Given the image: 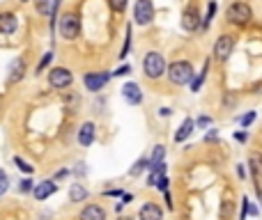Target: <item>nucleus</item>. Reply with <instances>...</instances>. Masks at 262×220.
Wrapping results in <instances>:
<instances>
[{"label":"nucleus","mask_w":262,"mask_h":220,"mask_svg":"<svg viewBox=\"0 0 262 220\" xmlns=\"http://www.w3.org/2000/svg\"><path fill=\"white\" fill-rule=\"evenodd\" d=\"M58 30H60V37H65L67 41L76 39L78 34H81V21L76 14H65L58 23Z\"/></svg>","instance_id":"nucleus-4"},{"label":"nucleus","mask_w":262,"mask_h":220,"mask_svg":"<svg viewBox=\"0 0 262 220\" xmlns=\"http://www.w3.org/2000/svg\"><path fill=\"white\" fill-rule=\"evenodd\" d=\"M235 51V37L232 34H221L214 44V60L216 62H225Z\"/></svg>","instance_id":"nucleus-5"},{"label":"nucleus","mask_w":262,"mask_h":220,"mask_svg":"<svg viewBox=\"0 0 262 220\" xmlns=\"http://www.w3.org/2000/svg\"><path fill=\"white\" fill-rule=\"evenodd\" d=\"M235 140L237 142H246V140H249V133H246V131H237V133H235Z\"/></svg>","instance_id":"nucleus-36"},{"label":"nucleus","mask_w":262,"mask_h":220,"mask_svg":"<svg viewBox=\"0 0 262 220\" xmlns=\"http://www.w3.org/2000/svg\"><path fill=\"white\" fill-rule=\"evenodd\" d=\"M168 177H166V174H163L161 179H159V184H156V188H159V190H163V193H168Z\"/></svg>","instance_id":"nucleus-34"},{"label":"nucleus","mask_w":262,"mask_h":220,"mask_svg":"<svg viewBox=\"0 0 262 220\" xmlns=\"http://www.w3.org/2000/svg\"><path fill=\"white\" fill-rule=\"evenodd\" d=\"M150 165H152V163H150V158H145V156H143V158L136 160V165L131 167V172H129V174H131V177H138V174H141L143 170H148Z\"/></svg>","instance_id":"nucleus-22"},{"label":"nucleus","mask_w":262,"mask_h":220,"mask_svg":"<svg viewBox=\"0 0 262 220\" xmlns=\"http://www.w3.org/2000/svg\"><path fill=\"white\" fill-rule=\"evenodd\" d=\"M26 60L23 58H16V60L12 62V67H9V80L12 83H19V80H23V76H26Z\"/></svg>","instance_id":"nucleus-15"},{"label":"nucleus","mask_w":262,"mask_h":220,"mask_svg":"<svg viewBox=\"0 0 262 220\" xmlns=\"http://www.w3.org/2000/svg\"><path fill=\"white\" fill-rule=\"evenodd\" d=\"M163 156H166V147L156 145L154 147V154H152V158H150V163H152L150 167H154V165H159V163H163Z\"/></svg>","instance_id":"nucleus-23"},{"label":"nucleus","mask_w":262,"mask_h":220,"mask_svg":"<svg viewBox=\"0 0 262 220\" xmlns=\"http://www.w3.org/2000/svg\"><path fill=\"white\" fill-rule=\"evenodd\" d=\"M23 2H28V0H23Z\"/></svg>","instance_id":"nucleus-43"},{"label":"nucleus","mask_w":262,"mask_h":220,"mask_svg":"<svg viewBox=\"0 0 262 220\" xmlns=\"http://www.w3.org/2000/svg\"><path fill=\"white\" fill-rule=\"evenodd\" d=\"M256 117H258V115L253 113V110H251V113H246V115H244V117H242V120H239V124H242V126L246 128V126H251V124L256 122Z\"/></svg>","instance_id":"nucleus-29"},{"label":"nucleus","mask_w":262,"mask_h":220,"mask_svg":"<svg viewBox=\"0 0 262 220\" xmlns=\"http://www.w3.org/2000/svg\"><path fill=\"white\" fill-rule=\"evenodd\" d=\"M72 80H74V73L69 71L65 67H55L48 71V85L55 87V90H65V87L72 85Z\"/></svg>","instance_id":"nucleus-6"},{"label":"nucleus","mask_w":262,"mask_h":220,"mask_svg":"<svg viewBox=\"0 0 262 220\" xmlns=\"http://www.w3.org/2000/svg\"><path fill=\"white\" fill-rule=\"evenodd\" d=\"M117 220H131V218H129V216H124V218H117Z\"/></svg>","instance_id":"nucleus-42"},{"label":"nucleus","mask_w":262,"mask_h":220,"mask_svg":"<svg viewBox=\"0 0 262 220\" xmlns=\"http://www.w3.org/2000/svg\"><path fill=\"white\" fill-rule=\"evenodd\" d=\"M237 174H239V179H244V177H246V170H244V165H237Z\"/></svg>","instance_id":"nucleus-40"},{"label":"nucleus","mask_w":262,"mask_h":220,"mask_svg":"<svg viewBox=\"0 0 262 220\" xmlns=\"http://www.w3.org/2000/svg\"><path fill=\"white\" fill-rule=\"evenodd\" d=\"M168 80L173 85H187L193 83V67L187 60H177L168 67Z\"/></svg>","instance_id":"nucleus-1"},{"label":"nucleus","mask_w":262,"mask_h":220,"mask_svg":"<svg viewBox=\"0 0 262 220\" xmlns=\"http://www.w3.org/2000/svg\"><path fill=\"white\" fill-rule=\"evenodd\" d=\"M7 188H9V179H7L5 170H0V195H5Z\"/></svg>","instance_id":"nucleus-30"},{"label":"nucleus","mask_w":262,"mask_h":220,"mask_svg":"<svg viewBox=\"0 0 262 220\" xmlns=\"http://www.w3.org/2000/svg\"><path fill=\"white\" fill-rule=\"evenodd\" d=\"M129 48H131V28H127V39H124V46L120 51V58L124 60V55H129Z\"/></svg>","instance_id":"nucleus-28"},{"label":"nucleus","mask_w":262,"mask_h":220,"mask_svg":"<svg viewBox=\"0 0 262 220\" xmlns=\"http://www.w3.org/2000/svg\"><path fill=\"white\" fill-rule=\"evenodd\" d=\"M111 76H113V73H104V71L101 73H85L83 83H85V87L90 90V92H99L101 87L111 80Z\"/></svg>","instance_id":"nucleus-9"},{"label":"nucleus","mask_w":262,"mask_h":220,"mask_svg":"<svg viewBox=\"0 0 262 220\" xmlns=\"http://www.w3.org/2000/svg\"><path fill=\"white\" fill-rule=\"evenodd\" d=\"M138 218H141V220H163V211H161V207H159V204L148 202V204H143V207H141Z\"/></svg>","instance_id":"nucleus-12"},{"label":"nucleus","mask_w":262,"mask_h":220,"mask_svg":"<svg viewBox=\"0 0 262 220\" xmlns=\"http://www.w3.org/2000/svg\"><path fill=\"white\" fill-rule=\"evenodd\" d=\"M55 190H58L55 181L53 179H44V181H39V184L35 186L33 195H35V200H46V197H51Z\"/></svg>","instance_id":"nucleus-11"},{"label":"nucleus","mask_w":262,"mask_h":220,"mask_svg":"<svg viewBox=\"0 0 262 220\" xmlns=\"http://www.w3.org/2000/svg\"><path fill=\"white\" fill-rule=\"evenodd\" d=\"M225 19H228V23H232V26H249L251 19H253V9H251V5H246V2H232V5L225 9Z\"/></svg>","instance_id":"nucleus-2"},{"label":"nucleus","mask_w":262,"mask_h":220,"mask_svg":"<svg viewBox=\"0 0 262 220\" xmlns=\"http://www.w3.org/2000/svg\"><path fill=\"white\" fill-rule=\"evenodd\" d=\"M216 138H219V131H216V128H212V131H209L207 135H205V140L207 142H212V140H216Z\"/></svg>","instance_id":"nucleus-38"},{"label":"nucleus","mask_w":262,"mask_h":220,"mask_svg":"<svg viewBox=\"0 0 262 220\" xmlns=\"http://www.w3.org/2000/svg\"><path fill=\"white\" fill-rule=\"evenodd\" d=\"M143 69H145V76L152 80L161 78L163 73L168 71V67H166V58H163L161 53H156V51H152V53L145 55V60H143Z\"/></svg>","instance_id":"nucleus-3"},{"label":"nucleus","mask_w":262,"mask_h":220,"mask_svg":"<svg viewBox=\"0 0 262 220\" xmlns=\"http://www.w3.org/2000/svg\"><path fill=\"white\" fill-rule=\"evenodd\" d=\"M129 5V0H108V7L113 9V12H124Z\"/></svg>","instance_id":"nucleus-26"},{"label":"nucleus","mask_w":262,"mask_h":220,"mask_svg":"<svg viewBox=\"0 0 262 220\" xmlns=\"http://www.w3.org/2000/svg\"><path fill=\"white\" fill-rule=\"evenodd\" d=\"M182 28L187 30V32H193L198 28H202V19H200V12L195 9V7H187L184 14H182Z\"/></svg>","instance_id":"nucleus-8"},{"label":"nucleus","mask_w":262,"mask_h":220,"mask_svg":"<svg viewBox=\"0 0 262 220\" xmlns=\"http://www.w3.org/2000/svg\"><path fill=\"white\" fill-rule=\"evenodd\" d=\"M35 184H33V179H23L21 181V190H23V193H30V190H35Z\"/></svg>","instance_id":"nucleus-35"},{"label":"nucleus","mask_w":262,"mask_h":220,"mask_svg":"<svg viewBox=\"0 0 262 220\" xmlns=\"http://www.w3.org/2000/svg\"><path fill=\"white\" fill-rule=\"evenodd\" d=\"M230 216H232V204L225 200V202L221 204V218H223V220H228Z\"/></svg>","instance_id":"nucleus-31"},{"label":"nucleus","mask_w":262,"mask_h":220,"mask_svg":"<svg viewBox=\"0 0 262 220\" xmlns=\"http://www.w3.org/2000/svg\"><path fill=\"white\" fill-rule=\"evenodd\" d=\"M249 211H251V202H249V197H244L242 200V211H239V220H246Z\"/></svg>","instance_id":"nucleus-32"},{"label":"nucleus","mask_w":262,"mask_h":220,"mask_svg":"<svg viewBox=\"0 0 262 220\" xmlns=\"http://www.w3.org/2000/svg\"><path fill=\"white\" fill-rule=\"evenodd\" d=\"M94 142V124L92 122H85L78 131V145L81 147H90Z\"/></svg>","instance_id":"nucleus-16"},{"label":"nucleus","mask_w":262,"mask_h":220,"mask_svg":"<svg viewBox=\"0 0 262 220\" xmlns=\"http://www.w3.org/2000/svg\"><path fill=\"white\" fill-rule=\"evenodd\" d=\"M14 163H16V167H19L21 172H26V174H33L35 172V167L30 165V163H26L21 156H14Z\"/></svg>","instance_id":"nucleus-24"},{"label":"nucleus","mask_w":262,"mask_h":220,"mask_svg":"<svg viewBox=\"0 0 262 220\" xmlns=\"http://www.w3.org/2000/svg\"><path fill=\"white\" fill-rule=\"evenodd\" d=\"M131 200H134V195H131V193H124V195H122V202H124V204H129Z\"/></svg>","instance_id":"nucleus-39"},{"label":"nucleus","mask_w":262,"mask_h":220,"mask_svg":"<svg viewBox=\"0 0 262 220\" xmlns=\"http://www.w3.org/2000/svg\"><path fill=\"white\" fill-rule=\"evenodd\" d=\"M207 71H209V60L205 62V64H202V71L198 73V78H193V83H191V90H193V92H198V90L202 87L205 78H207Z\"/></svg>","instance_id":"nucleus-21"},{"label":"nucleus","mask_w":262,"mask_h":220,"mask_svg":"<svg viewBox=\"0 0 262 220\" xmlns=\"http://www.w3.org/2000/svg\"><path fill=\"white\" fill-rule=\"evenodd\" d=\"M122 96H124V101L131 103V106H138V103L143 101V92L136 83H124V87H122Z\"/></svg>","instance_id":"nucleus-10"},{"label":"nucleus","mask_w":262,"mask_h":220,"mask_svg":"<svg viewBox=\"0 0 262 220\" xmlns=\"http://www.w3.org/2000/svg\"><path fill=\"white\" fill-rule=\"evenodd\" d=\"M108 197H117V195H122V190H106Z\"/></svg>","instance_id":"nucleus-41"},{"label":"nucleus","mask_w":262,"mask_h":220,"mask_svg":"<svg viewBox=\"0 0 262 220\" xmlns=\"http://www.w3.org/2000/svg\"><path fill=\"white\" fill-rule=\"evenodd\" d=\"M58 2H60V0H37V12L46 14V16L53 19L55 12H58Z\"/></svg>","instance_id":"nucleus-18"},{"label":"nucleus","mask_w":262,"mask_h":220,"mask_svg":"<svg viewBox=\"0 0 262 220\" xmlns=\"http://www.w3.org/2000/svg\"><path fill=\"white\" fill-rule=\"evenodd\" d=\"M249 170L253 174V179H262V154L260 152H253L249 156Z\"/></svg>","instance_id":"nucleus-17"},{"label":"nucleus","mask_w":262,"mask_h":220,"mask_svg":"<svg viewBox=\"0 0 262 220\" xmlns=\"http://www.w3.org/2000/svg\"><path fill=\"white\" fill-rule=\"evenodd\" d=\"M51 60H53V51H48V53H44V58H41V62L37 64V71H44V69L51 64Z\"/></svg>","instance_id":"nucleus-27"},{"label":"nucleus","mask_w":262,"mask_h":220,"mask_svg":"<svg viewBox=\"0 0 262 220\" xmlns=\"http://www.w3.org/2000/svg\"><path fill=\"white\" fill-rule=\"evenodd\" d=\"M78 218L81 220H106V211H104L99 204H87Z\"/></svg>","instance_id":"nucleus-13"},{"label":"nucleus","mask_w":262,"mask_h":220,"mask_svg":"<svg viewBox=\"0 0 262 220\" xmlns=\"http://www.w3.org/2000/svg\"><path fill=\"white\" fill-rule=\"evenodd\" d=\"M14 30H16V14L2 12V14H0V32H2V34H12Z\"/></svg>","instance_id":"nucleus-14"},{"label":"nucleus","mask_w":262,"mask_h":220,"mask_svg":"<svg viewBox=\"0 0 262 220\" xmlns=\"http://www.w3.org/2000/svg\"><path fill=\"white\" fill-rule=\"evenodd\" d=\"M69 200L72 202L87 200V188L83 186V184H72V186H69Z\"/></svg>","instance_id":"nucleus-20"},{"label":"nucleus","mask_w":262,"mask_h":220,"mask_svg":"<svg viewBox=\"0 0 262 220\" xmlns=\"http://www.w3.org/2000/svg\"><path fill=\"white\" fill-rule=\"evenodd\" d=\"M129 71H131V67H129V64H124V67H120V69H117V71L113 73V76H127Z\"/></svg>","instance_id":"nucleus-37"},{"label":"nucleus","mask_w":262,"mask_h":220,"mask_svg":"<svg viewBox=\"0 0 262 220\" xmlns=\"http://www.w3.org/2000/svg\"><path fill=\"white\" fill-rule=\"evenodd\" d=\"M209 124H212V117H207V115L198 117V122H195V126H198V128H207Z\"/></svg>","instance_id":"nucleus-33"},{"label":"nucleus","mask_w":262,"mask_h":220,"mask_svg":"<svg viewBox=\"0 0 262 220\" xmlns=\"http://www.w3.org/2000/svg\"><path fill=\"white\" fill-rule=\"evenodd\" d=\"M214 14H216V2L212 0L207 7V14H205V19H202V28H209V23H212V19H214Z\"/></svg>","instance_id":"nucleus-25"},{"label":"nucleus","mask_w":262,"mask_h":220,"mask_svg":"<svg viewBox=\"0 0 262 220\" xmlns=\"http://www.w3.org/2000/svg\"><path fill=\"white\" fill-rule=\"evenodd\" d=\"M193 126H195L193 120H184V122H182V126L177 128V133H175V142H184V140H187L188 135L193 133Z\"/></svg>","instance_id":"nucleus-19"},{"label":"nucleus","mask_w":262,"mask_h":220,"mask_svg":"<svg viewBox=\"0 0 262 220\" xmlns=\"http://www.w3.org/2000/svg\"><path fill=\"white\" fill-rule=\"evenodd\" d=\"M134 19H136L138 26H150V23H152V19H154V7H152V0H136Z\"/></svg>","instance_id":"nucleus-7"}]
</instances>
